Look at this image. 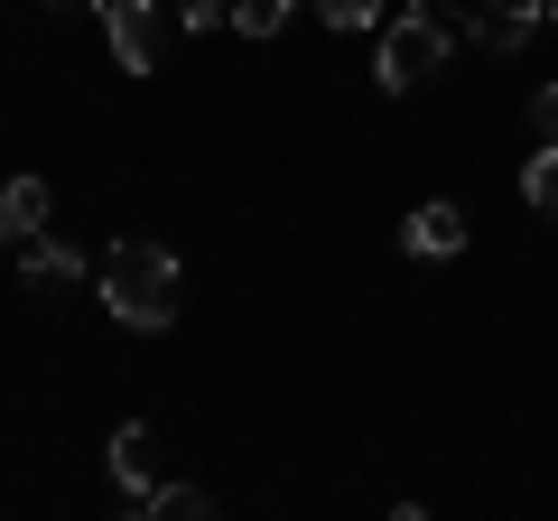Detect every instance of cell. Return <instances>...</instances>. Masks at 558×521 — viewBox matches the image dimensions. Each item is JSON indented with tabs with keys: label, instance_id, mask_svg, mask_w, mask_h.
Segmentation results:
<instances>
[{
	"label": "cell",
	"instance_id": "6da1fadb",
	"mask_svg": "<svg viewBox=\"0 0 558 521\" xmlns=\"http://www.w3.org/2000/svg\"><path fill=\"white\" fill-rule=\"evenodd\" d=\"M178 252L149 233H121L112 252H102V307H112L121 326H140V336H159L168 317H178Z\"/></svg>",
	"mask_w": 558,
	"mask_h": 521
},
{
	"label": "cell",
	"instance_id": "7a4b0ae2",
	"mask_svg": "<svg viewBox=\"0 0 558 521\" xmlns=\"http://www.w3.org/2000/svg\"><path fill=\"white\" fill-rule=\"evenodd\" d=\"M447 57H457V20H438V10H400V20L381 28L373 75H381V94H418Z\"/></svg>",
	"mask_w": 558,
	"mask_h": 521
},
{
	"label": "cell",
	"instance_id": "3957f363",
	"mask_svg": "<svg viewBox=\"0 0 558 521\" xmlns=\"http://www.w3.org/2000/svg\"><path fill=\"white\" fill-rule=\"evenodd\" d=\"M539 20H549V0H475V10H465V47H484V57H521Z\"/></svg>",
	"mask_w": 558,
	"mask_h": 521
},
{
	"label": "cell",
	"instance_id": "277c9868",
	"mask_svg": "<svg viewBox=\"0 0 558 521\" xmlns=\"http://www.w3.org/2000/svg\"><path fill=\"white\" fill-rule=\"evenodd\" d=\"M159 10L168 0H112L102 10V38H112L121 75H159Z\"/></svg>",
	"mask_w": 558,
	"mask_h": 521
},
{
	"label": "cell",
	"instance_id": "5b68a950",
	"mask_svg": "<svg viewBox=\"0 0 558 521\" xmlns=\"http://www.w3.org/2000/svg\"><path fill=\"white\" fill-rule=\"evenodd\" d=\"M112 484H121L131 502L159 494V428H149V420H121V428H112Z\"/></svg>",
	"mask_w": 558,
	"mask_h": 521
},
{
	"label": "cell",
	"instance_id": "8992f818",
	"mask_svg": "<svg viewBox=\"0 0 558 521\" xmlns=\"http://www.w3.org/2000/svg\"><path fill=\"white\" fill-rule=\"evenodd\" d=\"M47 178H0V252L10 242H28V233H47Z\"/></svg>",
	"mask_w": 558,
	"mask_h": 521
},
{
	"label": "cell",
	"instance_id": "52a82bcc",
	"mask_svg": "<svg viewBox=\"0 0 558 521\" xmlns=\"http://www.w3.org/2000/svg\"><path fill=\"white\" fill-rule=\"evenodd\" d=\"M410 252H418V260L465 252V205H457V196H428V205L410 215Z\"/></svg>",
	"mask_w": 558,
	"mask_h": 521
},
{
	"label": "cell",
	"instance_id": "ba28073f",
	"mask_svg": "<svg viewBox=\"0 0 558 521\" xmlns=\"http://www.w3.org/2000/svg\"><path fill=\"white\" fill-rule=\"evenodd\" d=\"M10 252H20V280H38V289H57V280H84V270H94L84 252H65V242H47V233L10 242Z\"/></svg>",
	"mask_w": 558,
	"mask_h": 521
},
{
	"label": "cell",
	"instance_id": "9c48e42d",
	"mask_svg": "<svg viewBox=\"0 0 558 521\" xmlns=\"http://www.w3.org/2000/svg\"><path fill=\"white\" fill-rule=\"evenodd\" d=\"M140 521H215V494L205 484H159V494L140 502Z\"/></svg>",
	"mask_w": 558,
	"mask_h": 521
},
{
	"label": "cell",
	"instance_id": "30bf717a",
	"mask_svg": "<svg viewBox=\"0 0 558 521\" xmlns=\"http://www.w3.org/2000/svg\"><path fill=\"white\" fill-rule=\"evenodd\" d=\"M521 196H531L539 215L558 223V149H549V141H539V149H531V168H521Z\"/></svg>",
	"mask_w": 558,
	"mask_h": 521
},
{
	"label": "cell",
	"instance_id": "8fae6325",
	"mask_svg": "<svg viewBox=\"0 0 558 521\" xmlns=\"http://www.w3.org/2000/svg\"><path fill=\"white\" fill-rule=\"evenodd\" d=\"M289 10H299V0H233V28H242V38H279Z\"/></svg>",
	"mask_w": 558,
	"mask_h": 521
},
{
	"label": "cell",
	"instance_id": "7c38bea8",
	"mask_svg": "<svg viewBox=\"0 0 558 521\" xmlns=\"http://www.w3.org/2000/svg\"><path fill=\"white\" fill-rule=\"evenodd\" d=\"M317 20H326V28H373L381 0H317Z\"/></svg>",
	"mask_w": 558,
	"mask_h": 521
},
{
	"label": "cell",
	"instance_id": "4fadbf2b",
	"mask_svg": "<svg viewBox=\"0 0 558 521\" xmlns=\"http://www.w3.org/2000/svg\"><path fill=\"white\" fill-rule=\"evenodd\" d=\"M531 131L558 149V84H539V94H531Z\"/></svg>",
	"mask_w": 558,
	"mask_h": 521
},
{
	"label": "cell",
	"instance_id": "5bb4252c",
	"mask_svg": "<svg viewBox=\"0 0 558 521\" xmlns=\"http://www.w3.org/2000/svg\"><path fill=\"white\" fill-rule=\"evenodd\" d=\"M391 521H428V502H391Z\"/></svg>",
	"mask_w": 558,
	"mask_h": 521
},
{
	"label": "cell",
	"instance_id": "9a60e30c",
	"mask_svg": "<svg viewBox=\"0 0 558 521\" xmlns=\"http://www.w3.org/2000/svg\"><path fill=\"white\" fill-rule=\"evenodd\" d=\"M47 10H112V0H47Z\"/></svg>",
	"mask_w": 558,
	"mask_h": 521
},
{
	"label": "cell",
	"instance_id": "2e32d148",
	"mask_svg": "<svg viewBox=\"0 0 558 521\" xmlns=\"http://www.w3.org/2000/svg\"><path fill=\"white\" fill-rule=\"evenodd\" d=\"M410 10H438V0H410Z\"/></svg>",
	"mask_w": 558,
	"mask_h": 521
},
{
	"label": "cell",
	"instance_id": "e0dca14e",
	"mask_svg": "<svg viewBox=\"0 0 558 521\" xmlns=\"http://www.w3.org/2000/svg\"><path fill=\"white\" fill-rule=\"evenodd\" d=\"M549 28H558V0H549Z\"/></svg>",
	"mask_w": 558,
	"mask_h": 521
}]
</instances>
